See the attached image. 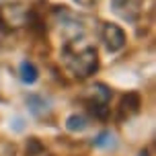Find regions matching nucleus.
I'll use <instances>...</instances> for the list:
<instances>
[{
    "mask_svg": "<svg viewBox=\"0 0 156 156\" xmlns=\"http://www.w3.org/2000/svg\"><path fill=\"white\" fill-rule=\"evenodd\" d=\"M86 127H88V119L82 113H72L66 119V129L68 132H84Z\"/></svg>",
    "mask_w": 156,
    "mask_h": 156,
    "instance_id": "nucleus-8",
    "label": "nucleus"
},
{
    "mask_svg": "<svg viewBox=\"0 0 156 156\" xmlns=\"http://www.w3.org/2000/svg\"><path fill=\"white\" fill-rule=\"evenodd\" d=\"M111 90L105 84H94L90 88V103L88 105H109Z\"/></svg>",
    "mask_w": 156,
    "mask_h": 156,
    "instance_id": "nucleus-7",
    "label": "nucleus"
},
{
    "mask_svg": "<svg viewBox=\"0 0 156 156\" xmlns=\"http://www.w3.org/2000/svg\"><path fill=\"white\" fill-rule=\"evenodd\" d=\"M101 41L103 45H105V49L107 51H111V54H117V51H121L125 47V33L123 29L119 27V25L115 23H103L101 27Z\"/></svg>",
    "mask_w": 156,
    "mask_h": 156,
    "instance_id": "nucleus-3",
    "label": "nucleus"
},
{
    "mask_svg": "<svg viewBox=\"0 0 156 156\" xmlns=\"http://www.w3.org/2000/svg\"><path fill=\"white\" fill-rule=\"evenodd\" d=\"M93 144L97 146V148H115V136L111 132H101L97 138L93 140Z\"/></svg>",
    "mask_w": 156,
    "mask_h": 156,
    "instance_id": "nucleus-9",
    "label": "nucleus"
},
{
    "mask_svg": "<svg viewBox=\"0 0 156 156\" xmlns=\"http://www.w3.org/2000/svg\"><path fill=\"white\" fill-rule=\"evenodd\" d=\"M140 156H148V154H146V152H142V154H140Z\"/></svg>",
    "mask_w": 156,
    "mask_h": 156,
    "instance_id": "nucleus-10",
    "label": "nucleus"
},
{
    "mask_svg": "<svg viewBox=\"0 0 156 156\" xmlns=\"http://www.w3.org/2000/svg\"><path fill=\"white\" fill-rule=\"evenodd\" d=\"M25 103H27V107H29V113H33L35 117H41V115H45V113H49V105H51L47 97L37 94V93L29 94V97L25 99Z\"/></svg>",
    "mask_w": 156,
    "mask_h": 156,
    "instance_id": "nucleus-5",
    "label": "nucleus"
},
{
    "mask_svg": "<svg viewBox=\"0 0 156 156\" xmlns=\"http://www.w3.org/2000/svg\"><path fill=\"white\" fill-rule=\"evenodd\" d=\"M29 19L27 8L21 4H4L0 6V27L2 29H19Z\"/></svg>",
    "mask_w": 156,
    "mask_h": 156,
    "instance_id": "nucleus-2",
    "label": "nucleus"
},
{
    "mask_svg": "<svg viewBox=\"0 0 156 156\" xmlns=\"http://www.w3.org/2000/svg\"><path fill=\"white\" fill-rule=\"evenodd\" d=\"M142 2L144 0H111V10L119 19L136 23L138 16L142 15Z\"/></svg>",
    "mask_w": 156,
    "mask_h": 156,
    "instance_id": "nucleus-4",
    "label": "nucleus"
},
{
    "mask_svg": "<svg viewBox=\"0 0 156 156\" xmlns=\"http://www.w3.org/2000/svg\"><path fill=\"white\" fill-rule=\"evenodd\" d=\"M19 78H21V82H25V84H35L37 78H39L37 66L33 62H29V60L21 62V66H19Z\"/></svg>",
    "mask_w": 156,
    "mask_h": 156,
    "instance_id": "nucleus-6",
    "label": "nucleus"
},
{
    "mask_svg": "<svg viewBox=\"0 0 156 156\" xmlns=\"http://www.w3.org/2000/svg\"><path fill=\"white\" fill-rule=\"evenodd\" d=\"M62 60L66 68L72 72V76L76 78H88L90 74H94L99 66L97 49L88 43L78 45V41H68L62 47Z\"/></svg>",
    "mask_w": 156,
    "mask_h": 156,
    "instance_id": "nucleus-1",
    "label": "nucleus"
}]
</instances>
